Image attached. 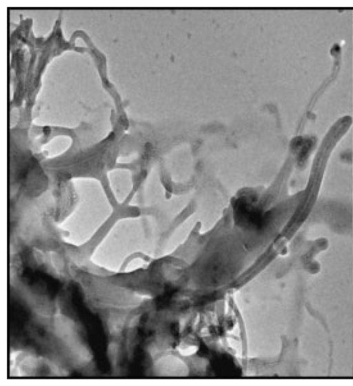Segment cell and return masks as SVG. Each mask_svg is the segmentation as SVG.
Here are the masks:
<instances>
[{"instance_id":"cell-1","label":"cell","mask_w":353,"mask_h":386,"mask_svg":"<svg viewBox=\"0 0 353 386\" xmlns=\"http://www.w3.org/2000/svg\"><path fill=\"white\" fill-rule=\"evenodd\" d=\"M233 211L235 221L243 226H259L263 221L264 211L254 193L240 194L234 201Z\"/></svg>"}]
</instances>
